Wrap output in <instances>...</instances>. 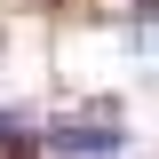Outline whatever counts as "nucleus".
Masks as SVG:
<instances>
[{
  "label": "nucleus",
  "mask_w": 159,
  "mask_h": 159,
  "mask_svg": "<svg viewBox=\"0 0 159 159\" xmlns=\"http://www.w3.org/2000/svg\"><path fill=\"white\" fill-rule=\"evenodd\" d=\"M40 151V111L32 103H0V159H32Z\"/></svg>",
  "instance_id": "2"
},
{
  "label": "nucleus",
  "mask_w": 159,
  "mask_h": 159,
  "mask_svg": "<svg viewBox=\"0 0 159 159\" xmlns=\"http://www.w3.org/2000/svg\"><path fill=\"white\" fill-rule=\"evenodd\" d=\"M40 151H48V159H119V151H127V119H119V103L48 111V119H40Z\"/></svg>",
  "instance_id": "1"
}]
</instances>
